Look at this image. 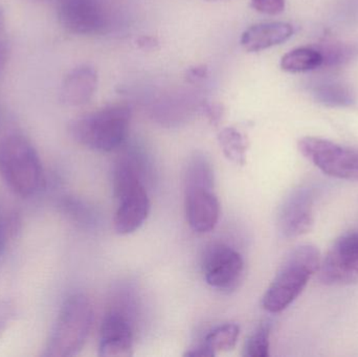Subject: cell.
<instances>
[{
  "label": "cell",
  "mask_w": 358,
  "mask_h": 357,
  "mask_svg": "<svg viewBox=\"0 0 358 357\" xmlns=\"http://www.w3.org/2000/svg\"><path fill=\"white\" fill-rule=\"evenodd\" d=\"M320 280L325 285L358 282V232L336 239L320 264Z\"/></svg>",
  "instance_id": "8"
},
{
  "label": "cell",
  "mask_w": 358,
  "mask_h": 357,
  "mask_svg": "<svg viewBox=\"0 0 358 357\" xmlns=\"http://www.w3.org/2000/svg\"><path fill=\"white\" fill-rule=\"evenodd\" d=\"M185 207L187 224L194 232H210L218 224L220 203L214 193V187L185 186Z\"/></svg>",
  "instance_id": "9"
},
{
  "label": "cell",
  "mask_w": 358,
  "mask_h": 357,
  "mask_svg": "<svg viewBox=\"0 0 358 357\" xmlns=\"http://www.w3.org/2000/svg\"><path fill=\"white\" fill-rule=\"evenodd\" d=\"M294 31V27L289 23H259L242 34L240 43L246 52H260L287 41Z\"/></svg>",
  "instance_id": "14"
},
{
  "label": "cell",
  "mask_w": 358,
  "mask_h": 357,
  "mask_svg": "<svg viewBox=\"0 0 358 357\" xmlns=\"http://www.w3.org/2000/svg\"><path fill=\"white\" fill-rule=\"evenodd\" d=\"M4 25H6V18H4L3 12L0 8V33L3 31Z\"/></svg>",
  "instance_id": "29"
},
{
  "label": "cell",
  "mask_w": 358,
  "mask_h": 357,
  "mask_svg": "<svg viewBox=\"0 0 358 357\" xmlns=\"http://www.w3.org/2000/svg\"><path fill=\"white\" fill-rule=\"evenodd\" d=\"M204 280L213 289L229 291L238 286L244 272L242 256L224 243H212L202 258Z\"/></svg>",
  "instance_id": "7"
},
{
  "label": "cell",
  "mask_w": 358,
  "mask_h": 357,
  "mask_svg": "<svg viewBox=\"0 0 358 357\" xmlns=\"http://www.w3.org/2000/svg\"><path fill=\"white\" fill-rule=\"evenodd\" d=\"M58 17L64 29L77 35L100 33L106 24L104 8L99 0H60Z\"/></svg>",
  "instance_id": "10"
},
{
  "label": "cell",
  "mask_w": 358,
  "mask_h": 357,
  "mask_svg": "<svg viewBox=\"0 0 358 357\" xmlns=\"http://www.w3.org/2000/svg\"><path fill=\"white\" fill-rule=\"evenodd\" d=\"M8 59V48L3 42H0V73L3 71Z\"/></svg>",
  "instance_id": "28"
},
{
  "label": "cell",
  "mask_w": 358,
  "mask_h": 357,
  "mask_svg": "<svg viewBox=\"0 0 358 357\" xmlns=\"http://www.w3.org/2000/svg\"><path fill=\"white\" fill-rule=\"evenodd\" d=\"M208 67L204 66V65L191 67V68L187 71V80L189 83L197 84L199 82L203 81L208 77Z\"/></svg>",
  "instance_id": "24"
},
{
  "label": "cell",
  "mask_w": 358,
  "mask_h": 357,
  "mask_svg": "<svg viewBox=\"0 0 358 357\" xmlns=\"http://www.w3.org/2000/svg\"><path fill=\"white\" fill-rule=\"evenodd\" d=\"M298 146L304 157L326 175L358 182V149L315 136L301 138Z\"/></svg>",
  "instance_id": "6"
},
{
  "label": "cell",
  "mask_w": 358,
  "mask_h": 357,
  "mask_svg": "<svg viewBox=\"0 0 358 357\" xmlns=\"http://www.w3.org/2000/svg\"><path fill=\"white\" fill-rule=\"evenodd\" d=\"M8 211L3 209L0 203V266H1L2 260H3L4 254H6V245L10 238V231L8 226Z\"/></svg>",
  "instance_id": "23"
},
{
  "label": "cell",
  "mask_w": 358,
  "mask_h": 357,
  "mask_svg": "<svg viewBox=\"0 0 358 357\" xmlns=\"http://www.w3.org/2000/svg\"><path fill=\"white\" fill-rule=\"evenodd\" d=\"M208 1H216V0H208Z\"/></svg>",
  "instance_id": "30"
},
{
  "label": "cell",
  "mask_w": 358,
  "mask_h": 357,
  "mask_svg": "<svg viewBox=\"0 0 358 357\" xmlns=\"http://www.w3.org/2000/svg\"><path fill=\"white\" fill-rule=\"evenodd\" d=\"M203 111L213 124H218L222 117V109L219 105L206 103V105L203 104Z\"/></svg>",
  "instance_id": "25"
},
{
  "label": "cell",
  "mask_w": 358,
  "mask_h": 357,
  "mask_svg": "<svg viewBox=\"0 0 358 357\" xmlns=\"http://www.w3.org/2000/svg\"><path fill=\"white\" fill-rule=\"evenodd\" d=\"M313 193L309 188L292 191L284 201L279 212L278 224L286 238L302 236L313 226Z\"/></svg>",
  "instance_id": "11"
},
{
  "label": "cell",
  "mask_w": 358,
  "mask_h": 357,
  "mask_svg": "<svg viewBox=\"0 0 358 357\" xmlns=\"http://www.w3.org/2000/svg\"><path fill=\"white\" fill-rule=\"evenodd\" d=\"M0 176L10 191L27 198L44 188L43 166L35 147L19 134L0 142Z\"/></svg>",
  "instance_id": "2"
},
{
  "label": "cell",
  "mask_w": 358,
  "mask_h": 357,
  "mask_svg": "<svg viewBox=\"0 0 358 357\" xmlns=\"http://www.w3.org/2000/svg\"><path fill=\"white\" fill-rule=\"evenodd\" d=\"M320 264V252L313 245H300L290 252L263 296L262 307L269 314H280L289 307L319 272Z\"/></svg>",
  "instance_id": "1"
},
{
  "label": "cell",
  "mask_w": 358,
  "mask_h": 357,
  "mask_svg": "<svg viewBox=\"0 0 358 357\" xmlns=\"http://www.w3.org/2000/svg\"><path fill=\"white\" fill-rule=\"evenodd\" d=\"M61 212L69 219L77 222L81 226H87L92 222V215L88 207L81 201L73 198V197H65L59 203Z\"/></svg>",
  "instance_id": "20"
},
{
  "label": "cell",
  "mask_w": 358,
  "mask_h": 357,
  "mask_svg": "<svg viewBox=\"0 0 358 357\" xmlns=\"http://www.w3.org/2000/svg\"><path fill=\"white\" fill-rule=\"evenodd\" d=\"M98 87V73L90 65L73 68L63 80L60 89V101L67 106L87 104Z\"/></svg>",
  "instance_id": "13"
},
{
  "label": "cell",
  "mask_w": 358,
  "mask_h": 357,
  "mask_svg": "<svg viewBox=\"0 0 358 357\" xmlns=\"http://www.w3.org/2000/svg\"><path fill=\"white\" fill-rule=\"evenodd\" d=\"M323 64V52L315 48H294L281 59V68L292 73L315 71Z\"/></svg>",
  "instance_id": "15"
},
{
  "label": "cell",
  "mask_w": 358,
  "mask_h": 357,
  "mask_svg": "<svg viewBox=\"0 0 358 357\" xmlns=\"http://www.w3.org/2000/svg\"><path fill=\"white\" fill-rule=\"evenodd\" d=\"M138 44L144 50H153L157 45V41L155 38L142 37L138 40Z\"/></svg>",
  "instance_id": "27"
},
{
  "label": "cell",
  "mask_w": 358,
  "mask_h": 357,
  "mask_svg": "<svg viewBox=\"0 0 358 357\" xmlns=\"http://www.w3.org/2000/svg\"><path fill=\"white\" fill-rule=\"evenodd\" d=\"M269 335L271 329L268 325L264 324L259 327L245 343L244 356L267 357L269 356Z\"/></svg>",
  "instance_id": "19"
},
{
  "label": "cell",
  "mask_w": 358,
  "mask_h": 357,
  "mask_svg": "<svg viewBox=\"0 0 358 357\" xmlns=\"http://www.w3.org/2000/svg\"><path fill=\"white\" fill-rule=\"evenodd\" d=\"M313 94L320 103L327 106H350L355 103L352 92L342 84H320L313 90Z\"/></svg>",
  "instance_id": "17"
},
{
  "label": "cell",
  "mask_w": 358,
  "mask_h": 357,
  "mask_svg": "<svg viewBox=\"0 0 358 357\" xmlns=\"http://www.w3.org/2000/svg\"><path fill=\"white\" fill-rule=\"evenodd\" d=\"M216 356L206 344L202 343L200 345L196 346V347L192 348L189 349L187 354H185V356H191V357H213Z\"/></svg>",
  "instance_id": "26"
},
{
  "label": "cell",
  "mask_w": 358,
  "mask_h": 357,
  "mask_svg": "<svg viewBox=\"0 0 358 357\" xmlns=\"http://www.w3.org/2000/svg\"><path fill=\"white\" fill-rule=\"evenodd\" d=\"M218 142L227 159L236 165L245 163L248 144L239 130L234 127L223 128L218 133Z\"/></svg>",
  "instance_id": "16"
},
{
  "label": "cell",
  "mask_w": 358,
  "mask_h": 357,
  "mask_svg": "<svg viewBox=\"0 0 358 357\" xmlns=\"http://www.w3.org/2000/svg\"><path fill=\"white\" fill-rule=\"evenodd\" d=\"M134 354V330L129 320L119 312L106 314L100 330L99 356L129 357Z\"/></svg>",
  "instance_id": "12"
},
{
  "label": "cell",
  "mask_w": 358,
  "mask_h": 357,
  "mask_svg": "<svg viewBox=\"0 0 358 357\" xmlns=\"http://www.w3.org/2000/svg\"><path fill=\"white\" fill-rule=\"evenodd\" d=\"M250 6L261 14H281L285 8V0H250Z\"/></svg>",
  "instance_id": "22"
},
{
  "label": "cell",
  "mask_w": 358,
  "mask_h": 357,
  "mask_svg": "<svg viewBox=\"0 0 358 357\" xmlns=\"http://www.w3.org/2000/svg\"><path fill=\"white\" fill-rule=\"evenodd\" d=\"M113 194L117 198L115 230L119 235L136 232L150 214L151 203L136 168L127 161L117 163L113 174Z\"/></svg>",
  "instance_id": "5"
},
{
  "label": "cell",
  "mask_w": 358,
  "mask_h": 357,
  "mask_svg": "<svg viewBox=\"0 0 358 357\" xmlns=\"http://www.w3.org/2000/svg\"><path fill=\"white\" fill-rule=\"evenodd\" d=\"M240 335V328L236 324H224L216 327L206 335L203 343L214 352H227L235 348Z\"/></svg>",
  "instance_id": "18"
},
{
  "label": "cell",
  "mask_w": 358,
  "mask_h": 357,
  "mask_svg": "<svg viewBox=\"0 0 358 357\" xmlns=\"http://www.w3.org/2000/svg\"><path fill=\"white\" fill-rule=\"evenodd\" d=\"M17 307L10 300H0V337L16 318Z\"/></svg>",
  "instance_id": "21"
},
{
  "label": "cell",
  "mask_w": 358,
  "mask_h": 357,
  "mask_svg": "<svg viewBox=\"0 0 358 357\" xmlns=\"http://www.w3.org/2000/svg\"><path fill=\"white\" fill-rule=\"evenodd\" d=\"M130 119L131 111L127 106L109 105L71 122L69 133L85 148L98 152H111L125 143Z\"/></svg>",
  "instance_id": "3"
},
{
  "label": "cell",
  "mask_w": 358,
  "mask_h": 357,
  "mask_svg": "<svg viewBox=\"0 0 358 357\" xmlns=\"http://www.w3.org/2000/svg\"><path fill=\"white\" fill-rule=\"evenodd\" d=\"M94 322V309L83 293H71L59 310L42 356L71 357L85 345Z\"/></svg>",
  "instance_id": "4"
}]
</instances>
